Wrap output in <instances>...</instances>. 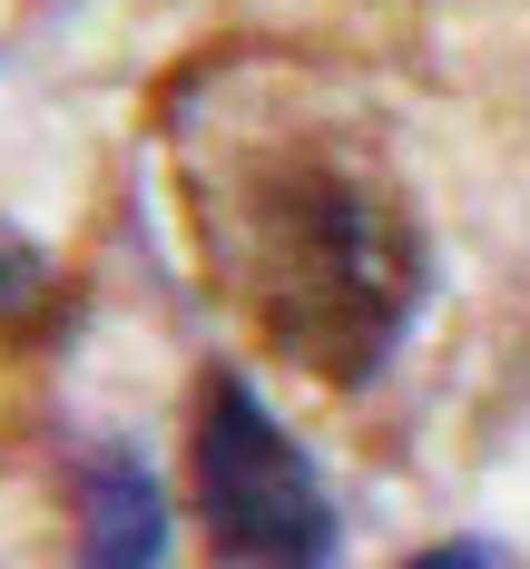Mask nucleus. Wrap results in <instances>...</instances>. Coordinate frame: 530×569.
Here are the masks:
<instances>
[{
  "instance_id": "nucleus-1",
  "label": "nucleus",
  "mask_w": 530,
  "mask_h": 569,
  "mask_svg": "<svg viewBox=\"0 0 530 569\" xmlns=\"http://www.w3.org/2000/svg\"><path fill=\"white\" fill-rule=\"evenodd\" d=\"M227 266L266 343L324 383H363L403 343L432 284L412 207L344 158H286V168L246 177Z\"/></svg>"
},
{
  "instance_id": "nucleus-2",
  "label": "nucleus",
  "mask_w": 530,
  "mask_h": 569,
  "mask_svg": "<svg viewBox=\"0 0 530 569\" xmlns=\"http://www.w3.org/2000/svg\"><path fill=\"white\" fill-rule=\"evenodd\" d=\"M187 471H197L207 540L236 569H334V501L304 471V452L286 442V422L256 402L246 373H217L197 393Z\"/></svg>"
},
{
  "instance_id": "nucleus-5",
  "label": "nucleus",
  "mask_w": 530,
  "mask_h": 569,
  "mask_svg": "<svg viewBox=\"0 0 530 569\" xmlns=\"http://www.w3.org/2000/svg\"><path fill=\"white\" fill-rule=\"evenodd\" d=\"M403 569H501L481 540H442V550H422V560H403Z\"/></svg>"
},
{
  "instance_id": "nucleus-3",
  "label": "nucleus",
  "mask_w": 530,
  "mask_h": 569,
  "mask_svg": "<svg viewBox=\"0 0 530 569\" xmlns=\"http://www.w3.org/2000/svg\"><path fill=\"white\" fill-rule=\"evenodd\" d=\"M168 560V501L148 461L99 452L79 471V569H158Z\"/></svg>"
},
{
  "instance_id": "nucleus-4",
  "label": "nucleus",
  "mask_w": 530,
  "mask_h": 569,
  "mask_svg": "<svg viewBox=\"0 0 530 569\" xmlns=\"http://www.w3.org/2000/svg\"><path fill=\"white\" fill-rule=\"evenodd\" d=\"M40 284H50V266H40V246H20V236L0 227V325H20V315L40 305Z\"/></svg>"
}]
</instances>
